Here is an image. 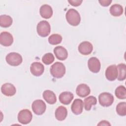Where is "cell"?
Wrapping results in <instances>:
<instances>
[{
	"instance_id": "1",
	"label": "cell",
	"mask_w": 126,
	"mask_h": 126,
	"mask_svg": "<svg viewBox=\"0 0 126 126\" xmlns=\"http://www.w3.org/2000/svg\"><path fill=\"white\" fill-rule=\"evenodd\" d=\"M65 18L67 22L71 26H78L81 21V17L79 12L75 9H69L66 13Z\"/></svg>"
},
{
	"instance_id": "2",
	"label": "cell",
	"mask_w": 126,
	"mask_h": 126,
	"mask_svg": "<svg viewBox=\"0 0 126 126\" xmlns=\"http://www.w3.org/2000/svg\"><path fill=\"white\" fill-rule=\"evenodd\" d=\"M50 70L52 76L56 78L63 77L65 73V67L61 62H57L54 63L51 65Z\"/></svg>"
},
{
	"instance_id": "3",
	"label": "cell",
	"mask_w": 126,
	"mask_h": 126,
	"mask_svg": "<svg viewBox=\"0 0 126 126\" xmlns=\"http://www.w3.org/2000/svg\"><path fill=\"white\" fill-rule=\"evenodd\" d=\"M36 31L39 36L41 37H46L50 33V25L47 21H41L37 24Z\"/></svg>"
},
{
	"instance_id": "4",
	"label": "cell",
	"mask_w": 126,
	"mask_h": 126,
	"mask_svg": "<svg viewBox=\"0 0 126 126\" xmlns=\"http://www.w3.org/2000/svg\"><path fill=\"white\" fill-rule=\"evenodd\" d=\"M6 62L10 65L18 66L20 65L23 61L22 57L20 54L15 52L8 54L5 58Z\"/></svg>"
},
{
	"instance_id": "5",
	"label": "cell",
	"mask_w": 126,
	"mask_h": 126,
	"mask_svg": "<svg viewBox=\"0 0 126 126\" xmlns=\"http://www.w3.org/2000/svg\"><path fill=\"white\" fill-rule=\"evenodd\" d=\"M113 95L109 93L103 92L98 96L99 104L103 107H108L112 104L114 102Z\"/></svg>"
},
{
	"instance_id": "6",
	"label": "cell",
	"mask_w": 126,
	"mask_h": 126,
	"mask_svg": "<svg viewBox=\"0 0 126 126\" xmlns=\"http://www.w3.org/2000/svg\"><path fill=\"white\" fill-rule=\"evenodd\" d=\"M32 107L34 113L37 115H41L45 112L46 105L42 100L37 99L32 102Z\"/></svg>"
},
{
	"instance_id": "7",
	"label": "cell",
	"mask_w": 126,
	"mask_h": 126,
	"mask_svg": "<svg viewBox=\"0 0 126 126\" xmlns=\"http://www.w3.org/2000/svg\"><path fill=\"white\" fill-rule=\"evenodd\" d=\"M18 121L19 123L26 125L31 122L32 115V112L28 109H23L18 114Z\"/></svg>"
},
{
	"instance_id": "8",
	"label": "cell",
	"mask_w": 126,
	"mask_h": 126,
	"mask_svg": "<svg viewBox=\"0 0 126 126\" xmlns=\"http://www.w3.org/2000/svg\"><path fill=\"white\" fill-rule=\"evenodd\" d=\"M89 70L93 73H97L100 69L101 64L99 60L96 57H92L88 61Z\"/></svg>"
},
{
	"instance_id": "9",
	"label": "cell",
	"mask_w": 126,
	"mask_h": 126,
	"mask_svg": "<svg viewBox=\"0 0 126 126\" xmlns=\"http://www.w3.org/2000/svg\"><path fill=\"white\" fill-rule=\"evenodd\" d=\"M13 42L12 34L7 32H1L0 34V43L4 46H9Z\"/></svg>"
},
{
	"instance_id": "10",
	"label": "cell",
	"mask_w": 126,
	"mask_h": 126,
	"mask_svg": "<svg viewBox=\"0 0 126 126\" xmlns=\"http://www.w3.org/2000/svg\"><path fill=\"white\" fill-rule=\"evenodd\" d=\"M78 51L82 55H88L90 54L93 50L92 43L89 41H85L81 42L78 46Z\"/></svg>"
},
{
	"instance_id": "11",
	"label": "cell",
	"mask_w": 126,
	"mask_h": 126,
	"mask_svg": "<svg viewBox=\"0 0 126 126\" xmlns=\"http://www.w3.org/2000/svg\"><path fill=\"white\" fill-rule=\"evenodd\" d=\"M44 70L43 65L39 62H33L30 67L31 73L35 76H39L42 74Z\"/></svg>"
},
{
	"instance_id": "12",
	"label": "cell",
	"mask_w": 126,
	"mask_h": 126,
	"mask_svg": "<svg viewBox=\"0 0 126 126\" xmlns=\"http://www.w3.org/2000/svg\"><path fill=\"white\" fill-rule=\"evenodd\" d=\"M118 76L117 67L115 64H112L109 66L105 71V77L109 81H114Z\"/></svg>"
},
{
	"instance_id": "13",
	"label": "cell",
	"mask_w": 126,
	"mask_h": 126,
	"mask_svg": "<svg viewBox=\"0 0 126 126\" xmlns=\"http://www.w3.org/2000/svg\"><path fill=\"white\" fill-rule=\"evenodd\" d=\"M1 93L5 95L11 96L14 95L16 92V89L14 86L9 83L3 84L1 87Z\"/></svg>"
},
{
	"instance_id": "14",
	"label": "cell",
	"mask_w": 126,
	"mask_h": 126,
	"mask_svg": "<svg viewBox=\"0 0 126 126\" xmlns=\"http://www.w3.org/2000/svg\"><path fill=\"white\" fill-rule=\"evenodd\" d=\"M54 53L56 58L61 61L65 60L68 56L66 49L62 46H58L54 49Z\"/></svg>"
},
{
	"instance_id": "15",
	"label": "cell",
	"mask_w": 126,
	"mask_h": 126,
	"mask_svg": "<svg viewBox=\"0 0 126 126\" xmlns=\"http://www.w3.org/2000/svg\"><path fill=\"white\" fill-rule=\"evenodd\" d=\"M83 109V102L81 99H75L71 106V109L75 115H79L82 113Z\"/></svg>"
},
{
	"instance_id": "16",
	"label": "cell",
	"mask_w": 126,
	"mask_h": 126,
	"mask_svg": "<svg viewBox=\"0 0 126 126\" xmlns=\"http://www.w3.org/2000/svg\"><path fill=\"white\" fill-rule=\"evenodd\" d=\"M91 92L90 87L85 84H79L76 88V94L80 97H84L88 95Z\"/></svg>"
},
{
	"instance_id": "17",
	"label": "cell",
	"mask_w": 126,
	"mask_h": 126,
	"mask_svg": "<svg viewBox=\"0 0 126 126\" xmlns=\"http://www.w3.org/2000/svg\"><path fill=\"white\" fill-rule=\"evenodd\" d=\"M74 97L73 94L70 92H63L59 95L60 102L64 105H68L72 101Z\"/></svg>"
},
{
	"instance_id": "18",
	"label": "cell",
	"mask_w": 126,
	"mask_h": 126,
	"mask_svg": "<svg viewBox=\"0 0 126 126\" xmlns=\"http://www.w3.org/2000/svg\"><path fill=\"white\" fill-rule=\"evenodd\" d=\"M39 12L41 17L44 19H49L53 15L52 8L48 4L42 5L40 8Z\"/></svg>"
},
{
	"instance_id": "19",
	"label": "cell",
	"mask_w": 126,
	"mask_h": 126,
	"mask_svg": "<svg viewBox=\"0 0 126 126\" xmlns=\"http://www.w3.org/2000/svg\"><path fill=\"white\" fill-rule=\"evenodd\" d=\"M43 97L50 104H55L57 101V97L55 93L50 90H45L43 93Z\"/></svg>"
},
{
	"instance_id": "20",
	"label": "cell",
	"mask_w": 126,
	"mask_h": 126,
	"mask_svg": "<svg viewBox=\"0 0 126 126\" xmlns=\"http://www.w3.org/2000/svg\"><path fill=\"white\" fill-rule=\"evenodd\" d=\"M67 115V111L66 108L63 106L58 107L55 113V116L56 118L60 121L64 120Z\"/></svg>"
},
{
	"instance_id": "21",
	"label": "cell",
	"mask_w": 126,
	"mask_h": 126,
	"mask_svg": "<svg viewBox=\"0 0 126 126\" xmlns=\"http://www.w3.org/2000/svg\"><path fill=\"white\" fill-rule=\"evenodd\" d=\"M110 14L115 17H118L123 13V8L122 5L119 4H113L109 9Z\"/></svg>"
},
{
	"instance_id": "22",
	"label": "cell",
	"mask_w": 126,
	"mask_h": 126,
	"mask_svg": "<svg viewBox=\"0 0 126 126\" xmlns=\"http://www.w3.org/2000/svg\"><path fill=\"white\" fill-rule=\"evenodd\" d=\"M117 79L119 81L125 80L126 77V65L125 63H120L117 66Z\"/></svg>"
},
{
	"instance_id": "23",
	"label": "cell",
	"mask_w": 126,
	"mask_h": 126,
	"mask_svg": "<svg viewBox=\"0 0 126 126\" xmlns=\"http://www.w3.org/2000/svg\"><path fill=\"white\" fill-rule=\"evenodd\" d=\"M13 22L12 18L9 15H1L0 16V26L3 28L10 27Z\"/></svg>"
},
{
	"instance_id": "24",
	"label": "cell",
	"mask_w": 126,
	"mask_h": 126,
	"mask_svg": "<svg viewBox=\"0 0 126 126\" xmlns=\"http://www.w3.org/2000/svg\"><path fill=\"white\" fill-rule=\"evenodd\" d=\"M84 107L87 111H89L92 108V105H94L97 103V99L94 96H90L84 99Z\"/></svg>"
},
{
	"instance_id": "25",
	"label": "cell",
	"mask_w": 126,
	"mask_h": 126,
	"mask_svg": "<svg viewBox=\"0 0 126 126\" xmlns=\"http://www.w3.org/2000/svg\"><path fill=\"white\" fill-rule=\"evenodd\" d=\"M116 96L121 99H125L126 98V89L125 86L121 85L118 87L115 91Z\"/></svg>"
},
{
	"instance_id": "26",
	"label": "cell",
	"mask_w": 126,
	"mask_h": 126,
	"mask_svg": "<svg viewBox=\"0 0 126 126\" xmlns=\"http://www.w3.org/2000/svg\"><path fill=\"white\" fill-rule=\"evenodd\" d=\"M62 41V37L59 34H53L48 38V42L52 45H57Z\"/></svg>"
},
{
	"instance_id": "27",
	"label": "cell",
	"mask_w": 126,
	"mask_h": 126,
	"mask_svg": "<svg viewBox=\"0 0 126 126\" xmlns=\"http://www.w3.org/2000/svg\"><path fill=\"white\" fill-rule=\"evenodd\" d=\"M117 113L121 116H125L126 115V103L121 102L118 103L116 106Z\"/></svg>"
},
{
	"instance_id": "28",
	"label": "cell",
	"mask_w": 126,
	"mask_h": 126,
	"mask_svg": "<svg viewBox=\"0 0 126 126\" xmlns=\"http://www.w3.org/2000/svg\"><path fill=\"white\" fill-rule=\"evenodd\" d=\"M55 60V58L54 55L51 53H48L45 54L42 58V62L47 65L50 64L52 63Z\"/></svg>"
},
{
	"instance_id": "29",
	"label": "cell",
	"mask_w": 126,
	"mask_h": 126,
	"mask_svg": "<svg viewBox=\"0 0 126 126\" xmlns=\"http://www.w3.org/2000/svg\"><path fill=\"white\" fill-rule=\"evenodd\" d=\"M82 0H68V2L73 6H79L82 2Z\"/></svg>"
},
{
	"instance_id": "30",
	"label": "cell",
	"mask_w": 126,
	"mask_h": 126,
	"mask_svg": "<svg viewBox=\"0 0 126 126\" xmlns=\"http://www.w3.org/2000/svg\"><path fill=\"white\" fill-rule=\"evenodd\" d=\"M100 5L103 6H108L112 2L111 0H98Z\"/></svg>"
},
{
	"instance_id": "31",
	"label": "cell",
	"mask_w": 126,
	"mask_h": 126,
	"mask_svg": "<svg viewBox=\"0 0 126 126\" xmlns=\"http://www.w3.org/2000/svg\"><path fill=\"white\" fill-rule=\"evenodd\" d=\"M98 126H110V124L109 123V122L108 121H105V120H103V121H102L101 122H100V123L99 124H98L97 125Z\"/></svg>"
}]
</instances>
